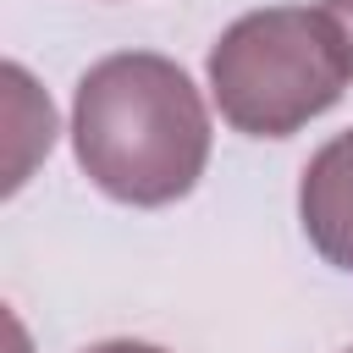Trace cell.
Here are the masks:
<instances>
[{
	"label": "cell",
	"mask_w": 353,
	"mask_h": 353,
	"mask_svg": "<svg viewBox=\"0 0 353 353\" xmlns=\"http://www.w3.org/2000/svg\"><path fill=\"white\" fill-rule=\"evenodd\" d=\"M88 353H165V347H149V342H99V347H88Z\"/></svg>",
	"instance_id": "obj_5"
},
{
	"label": "cell",
	"mask_w": 353,
	"mask_h": 353,
	"mask_svg": "<svg viewBox=\"0 0 353 353\" xmlns=\"http://www.w3.org/2000/svg\"><path fill=\"white\" fill-rule=\"evenodd\" d=\"M347 353H353V347H347Z\"/></svg>",
	"instance_id": "obj_6"
},
{
	"label": "cell",
	"mask_w": 353,
	"mask_h": 353,
	"mask_svg": "<svg viewBox=\"0 0 353 353\" xmlns=\"http://www.w3.org/2000/svg\"><path fill=\"white\" fill-rule=\"evenodd\" d=\"M347 55L325 11L270 6L237 17L210 50V94L248 138H287L347 88Z\"/></svg>",
	"instance_id": "obj_2"
},
{
	"label": "cell",
	"mask_w": 353,
	"mask_h": 353,
	"mask_svg": "<svg viewBox=\"0 0 353 353\" xmlns=\"http://www.w3.org/2000/svg\"><path fill=\"white\" fill-rule=\"evenodd\" d=\"M320 11L331 17V28L342 39V55H347V72H353V0H325Z\"/></svg>",
	"instance_id": "obj_4"
},
{
	"label": "cell",
	"mask_w": 353,
	"mask_h": 353,
	"mask_svg": "<svg viewBox=\"0 0 353 353\" xmlns=\"http://www.w3.org/2000/svg\"><path fill=\"white\" fill-rule=\"evenodd\" d=\"M298 215L309 243L336 270H353V127L336 132L325 149H314V160L303 165Z\"/></svg>",
	"instance_id": "obj_3"
},
{
	"label": "cell",
	"mask_w": 353,
	"mask_h": 353,
	"mask_svg": "<svg viewBox=\"0 0 353 353\" xmlns=\"http://www.w3.org/2000/svg\"><path fill=\"white\" fill-rule=\"evenodd\" d=\"M72 143L99 193L154 210L193 193L204 176L210 116L176 61L127 50L83 72L72 99Z\"/></svg>",
	"instance_id": "obj_1"
}]
</instances>
